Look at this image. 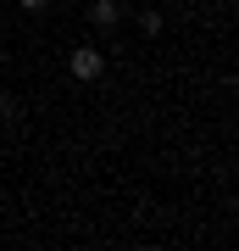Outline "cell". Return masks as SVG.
<instances>
[{"label":"cell","instance_id":"6da1fadb","mask_svg":"<svg viewBox=\"0 0 239 251\" xmlns=\"http://www.w3.org/2000/svg\"><path fill=\"white\" fill-rule=\"evenodd\" d=\"M67 67H72V78H84V84H95L100 73H106V56H100L95 45H78V50L67 56Z\"/></svg>","mask_w":239,"mask_h":251},{"label":"cell","instance_id":"7a4b0ae2","mask_svg":"<svg viewBox=\"0 0 239 251\" xmlns=\"http://www.w3.org/2000/svg\"><path fill=\"white\" fill-rule=\"evenodd\" d=\"M89 23L95 28H117L123 23V6H117V0H95V6H89Z\"/></svg>","mask_w":239,"mask_h":251},{"label":"cell","instance_id":"3957f363","mask_svg":"<svg viewBox=\"0 0 239 251\" xmlns=\"http://www.w3.org/2000/svg\"><path fill=\"white\" fill-rule=\"evenodd\" d=\"M139 34H161V11H156V6L139 11Z\"/></svg>","mask_w":239,"mask_h":251},{"label":"cell","instance_id":"277c9868","mask_svg":"<svg viewBox=\"0 0 239 251\" xmlns=\"http://www.w3.org/2000/svg\"><path fill=\"white\" fill-rule=\"evenodd\" d=\"M0 117H17V95L11 90H0Z\"/></svg>","mask_w":239,"mask_h":251},{"label":"cell","instance_id":"5b68a950","mask_svg":"<svg viewBox=\"0 0 239 251\" xmlns=\"http://www.w3.org/2000/svg\"><path fill=\"white\" fill-rule=\"evenodd\" d=\"M17 6H22V11H44L50 0H17Z\"/></svg>","mask_w":239,"mask_h":251}]
</instances>
